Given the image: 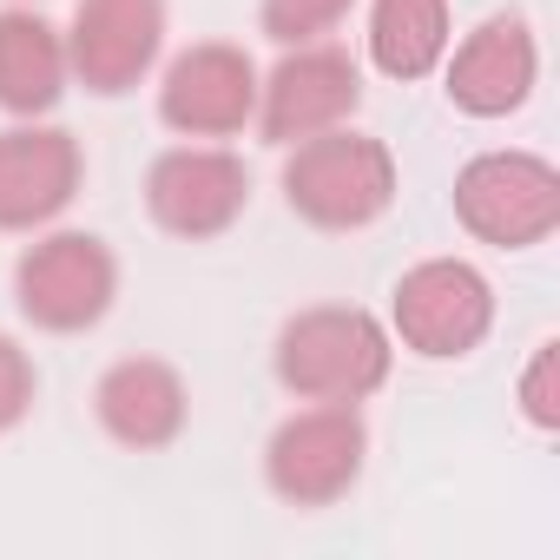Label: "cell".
I'll use <instances>...</instances> for the list:
<instances>
[{
  "mask_svg": "<svg viewBox=\"0 0 560 560\" xmlns=\"http://www.w3.org/2000/svg\"><path fill=\"white\" fill-rule=\"evenodd\" d=\"M396 337L357 304H317L277 330L270 370L298 402H370L389 383Z\"/></svg>",
  "mask_w": 560,
  "mask_h": 560,
  "instance_id": "obj_1",
  "label": "cell"
},
{
  "mask_svg": "<svg viewBox=\"0 0 560 560\" xmlns=\"http://www.w3.org/2000/svg\"><path fill=\"white\" fill-rule=\"evenodd\" d=\"M284 198L317 231H363L396 205V152L357 126L298 139L284 159Z\"/></svg>",
  "mask_w": 560,
  "mask_h": 560,
  "instance_id": "obj_2",
  "label": "cell"
},
{
  "mask_svg": "<svg viewBox=\"0 0 560 560\" xmlns=\"http://www.w3.org/2000/svg\"><path fill=\"white\" fill-rule=\"evenodd\" d=\"M119 298V257L93 231H47L14 264V304L47 337L93 330Z\"/></svg>",
  "mask_w": 560,
  "mask_h": 560,
  "instance_id": "obj_3",
  "label": "cell"
},
{
  "mask_svg": "<svg viewBox=\"0 0 560 560\" xmlns=\"http://www.w3.org/2000/svg\"><path fill=\"white\" fill-rule=\"evenodd\" d=\"M389 330L429 363H455L494 330V284L468 257H422L389 291Z\"/></svg>",
  "mask_w": 560,
  "mask_h": 560,
  "instance_id": "obj_4",
  "label": "cell"
},
{
  "mask_svg": "<svg viewBox=\"0 0 560 560\" xmlns=\"http://www.w3.org/2000/svg\"><path fill=\"white\" fill-rule=\"evenodd\" d=\"M455 218L494 250H527L560 224V172L540 152H475L455 172Z\"/></svg>",
  "mask_w": 560,
  "mask_h": 560,
  "instance_id": "obj_5",
  "label": "cell"
},
{
  "mask_svg": "<svg viewBox=\"0 0 560 560\" xmlns=\"http://www.w3.org/2000/svg\"><path fill=\"white\" fill-rule=\"evenodd\" d=\"M363 455H370V429L357 402H311L284 416L277 435L264 442V481L291 508H330L357 488Z\"/></svg>",
  "mask_w": 560,
  "mask_h": 560,
  "instance_id": "obj_6",
  "label": "cell"
},
{
  "mask_svg": "<svg viewBox=\"0 0 560 560\" xmlns=\"http://www.w3.org/2000/svg\"><path fill=\"white\" fill-rule=\"evenodd\" d=\"M357 106H363V73L343 47H324V40L291 47L257 80V132L270 145H298L330 126H350Z\"/></svg>",
  "mask_w": 560,
  "mask_h": 560,
  "instance_id": "obj_7",
  "label": "cell"
},
{
  "mask_svg": "<svg viewBox=\"0 0 560 560\" xmlns=\"http://www.w3.org/2000/svg\"><path fill=\"white\" fill-rule=\"evenodd\" d=\"M244 205H250V172L224 145H172L145 172V211H152V224L172 231V237H185V244L224 237L244 218Z\"/></svg>",
  "mask_w": 560,
  "mask_h": 560,
  "instance_id": "obj_8",
  "label": "cell"
},
{
  "mask_svg": "<svg viewBox=\"0 0 560 560\" xmlns=\"http://www.w3.org/2000/svg\"><path fill=\"white\" fill-rule=\"evenodd\" d=\"M60 40H67V73L86 93L119 100L165 54V0H80Z\"/></svg>",
  "mask_w": 560,
  "mask_h": 560,
  "instance_id": "obj_9",
  "label": "cell"
},
{
  "mask_svg": "<svg viewBox=\"0 0 560 560\" xmlns=\"http://www.w3.org/2000/svg\"><path fill=\"white\" fill-rule=\"evenodd\" d=\"M159 119L178 139H231L257 119V67L231 40L185 47L159 80Z\"/></svg>",
  "mask_w": 560,
  "mask_h": 560,
  "instance_id": "obj_10",
  "label": "cell"
},
{
  "mask_svg": "<svg viewBox=\"0 0 560 560\" xmlns=\"http://www.w3.org/2000/svg\"><path fill=\"white\" fill-rule=\"evenodd\" d=\"M448 67V100L468 119H508L527 106L534 80H540V47L534 27L521 14H488L455 54H442Z\"/></svg>",
  "mask_w": 560,
  "mask_h": 560,
  "instance_id": "obj_11",
  "label": "cell"
},
{
  "mask_svg": "<svg viewBox=\"0 0 560 560\" xmlns=\"http://www.w3.org/2000/svg\"><path fill=\"white\" fill-rule=\"evenodd\" d=\"M80 139L40 119H21L0 132V231H40L54 224L80 191Z\"/></svg>",
  "mask_w": 560,
  "mask_h": 560,
  "instance_id": "obj_12",
  "label": "cell"
},
{
  "mask_svg": "<svg viewBox=\"0 0 560 560\" xmlns=\"http://www.w3.org/2000/svg\"><path fill=\"white\" fill-rule=\"evenodd\" d=\"M93 416H100V429H106L119 448L152 455V448H172V442L185 435V422H191V389H185V376H178L172 363H159V357H126V363H113V370L100 376Z\"/></svg>",
  "mask_w": 560,
  "mask_h": 560,
  "instance_id": "obj_13",
  "label": "cell"
},
{
  "mask_svg": "<svg viewBox=\"0 0 560 560\" xmlns=\"http://www.w3.org/2000/svg\"><path fill=\"white\" fill-rule=\"evenodd\" d=\"M67 40L34 8H0V113L47 119L67 93Z\"/></svg>",
  "mask_w": 560,
  "mask_h": 560,
  "instance_id": "obj_14",
  "label": "cell"
},
{
  "mask_svg": "<svg viewBox=\"0 0 560 560\" xmlns=\"http://www.w3.org/2000/svg\"><path fill=\"white\" fill-rule=\"evenodd\" d=\"M448 0H376L370 8V60L389 80H429L448 54Z\"/></svg>",
  "mask_w": 560,
  "mask_h": 560,
  "instance_id": "obj_15",
  "label": "cell"
},
{
  "mask_svg": "<svg viewBox=\"0 0 560 560\" xmlns=\"http://www.w3.org/2000/svg\"><path fill=\"white\" fill-rule=\"evenodd\" d=\"M350 8H357V0H264V8H257V27H264L277 47H311V40L337 34Z\"/></svg>",
  "mask_w": 560,
  "mask_h": 560,
  "instance_id": "obj_16",
  "label": "cell"
},
{
  "mask_svg": "<svg viewBox=\"0 0 560 560\" xmlns=\"http://www.w3.org/2000/svg\"><path fill=\"white\" fill-rule=\"evenodd\" d=\"M521 416L534 422V429H560V343L547 337L534 357H527V370H521Z\"/></svg>",
  "mask_w": 560,
  "mask_h": 560,
  "instance_id": "obj_17",
  "label": "cell"
},
{
  "mask_svg": "<svg viewBox=\"0 0 560 560\" xmlns=\"http://www.w3.org/2000/svg\"><path fill=\"white\" fill-rule=\"evenodd\" d=\"M34 396H40V370L34 357L14 343V337H0V435L21 429L34 416Z\"/></svg>",
  "mask_w": 560,
  "mask_h": 560,
  "instance_id": "obj_18",
  "label": "cell"
}]
</instances>
